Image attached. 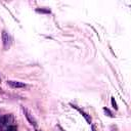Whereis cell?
Returning a JSON list of instances; mask_svg holds the SVG:
<instances>
[{
    "label": "cell",
    "instance_id": "obj_7",
    "mask_svg": "<svg viewBox=\"0 0 131 131\" xmlns=\"http://www.w3.org/2000/svg\"><path fill=\"white\" fill-rule=\"evenodd\" d=\"M103 112L106 114V116H108V117H111V118H114V115H113V113L108 110V108H106V107H103Z\"/></svg>",
    "mask_w": 131,
    "mask_h": 131
},
{
    "label": "cell",
    "instance_id": "obj_5",
    "mask_svg": "<svg viewBox=\"0 0 131 131\" xmlns=\"http://www.w3.org/2000/svg\"><path fill=\"white\" fill-rule=\"evenodd\" d=\"M72 106H73V107H75V108H77V110H78V111L80 112V114H81V115H82V116H83V117L85 118V120H86V121H87V122H88L89 124H91V118H90V117L88 116V114H86L85 112H83V111H81L80 108H78L77 106H75V105H73V104H72Z\"/></svg>",
    "mask_w": 131,
    "mask_h": 131
},
{
    "label": "cell",
    "instance_id": "obj_11",
    "mask_svg": "<svg viewBox=\"0 0 131 131\" xmlns=\"http://www.w3.org/2000/svg\"><path fill=\"white\" fill-rule=\"evenodd\" d=\"M1 82H2V79H1V77H0V83H1Z\"/></svg>",
    "mask_w": 131,
    "mask_h": 131
},
{
    "label": "cell",
    "instance_id": "obj_12",
    "mask_svg": "<svg viewBox=\"0 0 131 131\" xmlns=\"http://www.w3.org/2000/svg\"><path fill=\"white\" fill-rule=\"evenodd\" d=\"M59 129H60V131H63V130H62V129H61V128H60V127H59Z\"/></svg>",
    "mask_w": 131,
    "mask_h": 131
},
{
    "label": "cell",
    "instance_id": "obj_8",
    "mask_svg": "<svg viewBox=\"0 0 131 131\" xmlns=\"http://www.w3.org/2000/svg\"><path fill=\"white\" fill-rule=\"evenodd\" d=\"M111 102H112V105L115 107V110H118V105H117V102L115 100V97H112L111 98Z\"/></svg>",
    "mask_w": 131,
    "mask_h": 131
},
{
    "label": "cell",
    "instance_id": "obj_10",
    "mask_svg": "<svg viewBox=\"0 0 131 131\" xmlns=\"http://www.w3.org/2000/svg\"><path fill=\"white\" fill-rule=\"evenodd\" d=\"M92 130H93V131H96V129H95V126H94V125H92Z\"/></svg>",
    "mask_w": 131,
    "mask_h": 131
},
{
    "label": "cell",
    "instance_id": "obj_13",
    "mask_svg": "<svg viewBox=\"0 0 131 131\" xmlns=\"http://www.w3.org/2000/svg\"><path fill=\"white\" fill-rule=\"evenodd\" d=\"M38 131H41V130H38Z\"/></svg>",
    "mask_w": 131,
    "mask_h": 131
},
{
    "label": "cell",
    "instance_id": "obj_3",
    "mask_svg": "<svg viewBox=\"0 0 131 131\" xmlns=\"http://www.w3.org/2000/svg\"><path fill=\"white\" fill-rule=\"evenodd\" d=\"M24 113H25V116H26L27 120L29 121V123H30L31 125H33L34 127H36V126H37V121H36V119L33 117V115L31 114V112H30L28 108H24Z\"/></svg>",
    "mask_w": 131,
    "mask_h": 131
},
{
    "label": "cell",
    "instance_id": "obj_6",
    "mask_svg": "<svg viewBox=\"0 0 131 131\" xmlns=\"http://www.w3.org/2000/svg\"><path fill=\"white\" fill-rule=\"evenodd\" d=\"M6 131H17V127L15 125H9L6 128Z\"/></svg>",
    "mask_w": 131,
    "mask_h": 131
},
{
    "label": "cell",
    "instance_id": "obj_2",
    "mask_svg": "<svg viewBox=\"0 0 131 131\" xmlns=\"http://www.w3.org/2000/svg\"><path fill=\"white\" fill-rule=\"evenodd\" d=\"M7 85L10 86L11 88H14V89H21V88H26L27 87V85L24 82L14 81V80H8L7 81Z\"/></svg>",
    "mask_w": 131,
    "mask_h": 131
},
{
    "label": "cell",
    "instance_id": "obj_4",
    "mask_svg": "<svg viewBox=\"0 0 131 131\" xmlns=\"http://www.w3.org/2000/svg\"><path fill=\"white\" fill-rule=\"evenodd\" d=\"M13 122V117L11 115H5V116H2L0 118V125L1 126H4V125H10V123Z\"/></svg>",
    "mask_w": 131,
    "mask_h": 131
},
{
    "label": "cell",
    "instance_id": "obj_1",
    "mask_svg": "<svg viewBox=\"0 0 131 131\" xmlns=\"http://www.w3.org/2000/svg\"><path fill=\"white\" fill-rule=\"evenodd\" d=\"M1 36H2V43H3V48L4 49H8L9 46H10V43H11V39H10V36L9 34L3 30L2 33H1Z\"/></svg>",
    "mask_w": 131,
    "mask_h": 131
},
{
    "label": "cell",
    "instance_id": "obj_9",
    "mask_svg": "<svg viewBox=\"0 0 131 131\" xmlns=\"http://www.w3.org/2000/svg\"><path fill=\"white\" fill-rule=\"evenodd\" d=\"M36 11L37 12H41V13H50V10H48V9H36Z\"/></svg>",
    "mask_w": 131,
    "mask_h": 131
}]
</instances>
